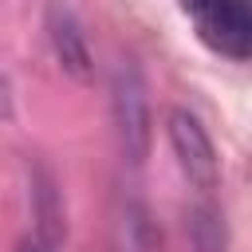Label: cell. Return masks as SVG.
Returning <instances> with one entry per match:
<instances>
[{"label": "cell", "mask_w": 252, "mask_h": 252, "mask_svg": "<svg viewBox=\"0 0 252 252\" xmlns=\"http://www.w3.org/2000/svg\"><path fill=\"white\" fill-rule=\"evenodd\" d=\"M114 126L130 161H146L150 154V98L138 67L122 63L114 71Z\"/></svg>", "instance_id": "3957f363"}, {"label": "cell", "mask_w": 252, "mask_h": 252, "mask_svg": "<svg viewBox=\"0 0 252 252\" xmlns=\"http://www.w3.org/2000/svg\"><path fill=\"white\" fill-rule=\"evenodd\" d=\"M197 39L224 59H252V0H177Z\"/></svg>", "instance_id": "6da1fadb"}, {"label": "cell", "mask_w": 252, "mask_h": 252, "mask_svg": "<svg viewBox=\"0 0 252 252\" xmlns=\"http://www.w3.org/2000/svg\"><path fill=\"white\" fill-rule=\"evenodd\" d=\"M47 28H51V43H55L63 71H71L75 79H91V47H87V35L79 32V24L71 20V12L55 4Z\"/></svg>", "instance_id": "277c9868"}, {"label": "cell", "mask_w": 252, "mask_h": 252, "mask_svg": "<svg viewBox=\"0 0 252 252\" xmlns=\"http://www.w3.org/2000/svg\"><path fill=\"white\" fill-rule=\"evenodd\" d=\"M16 252H55V248H51V240L32 236V240H20V248H16Z\"/></svg>", "instance_id": "5b68a950"}, {"label": "cell", "mask_w": 252, "mask_h": 252, "mask_svg": "<svg viewBox=\"0 0 252 252\" xmlns=\"http://www.w3.org/2000/svg\"><path fill=\"white\" fill-rule=\"evenodd\" d=\"M165 134H169L173 158H177L181 173L189 177V185L201 189V193L217 189V181H220V158H217L213 138H209V130L201 126V118L177 106V110H169V118H165Z\"/></svg>", "instance_id": "7a4b0ae2"}]
</instances>
